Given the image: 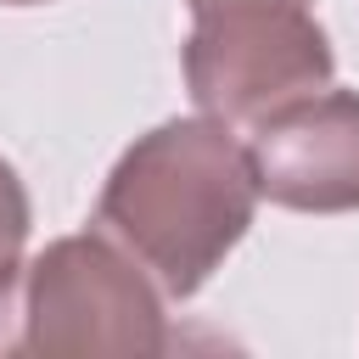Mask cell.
Here are the masks:
<instances>
[{
    "label": "cell",
    "mask_w": 359,
    "mask_h": 359,
    "mask_svg": "<svg viewBox=\"0 0 359 359\" xmlns=\"http://www.w3.org/2000/svg\"><path fill=\"white\" fill-rule=\"evenodd\" d=\"M22 224H28L22 191H17L11 168L0 163V297H6V280H11V252H17V241H22Z\"/></svg>",
    "instance_id": "obj_4"
},
{
    "label": "cell",
    "mask_w": 359,
    "mask_h": 359,
    "mask_svg": "<svg viewBox=\"0 0 359 359\" xmlns=\"http://www.w3.org/2000/svg\"><path fill=\"white\" fill-rule=\"evenodd\" d=\"M191 6H196V11H208V6H219V0H191ZM297 6H303V0H297Z\"/></svg>",
    "instance_id": "obj_5"
},
{
    "label": "cell",
    "mask_w": 359,
    "mask_h": 359,
    "mask_svg": "<svg viewBox=\"0 0 359 359\" xmlns=\"http://www.w3.org/2000/svg\"><path fill=\"white\" fill-rule=\"evenodd\" d=\"M202 28L185 50L191 95L219 118L286 107L331 79V50L297 0H219L196 11Z\"/></svg>",
    "instance_id": "obj_2"
},
{
    "label": "cell",
    "mask_w": 359,
    "mask_h": 359,
    "mask_svg": "<svg viewBox=\"0 0 359 359\" xmlns=\"http://www.w3.org/2000/svg\"><path fill=\"white\" fill-rule=\"evenodd\" d=\"M252 180L292 208L359 202V95L286 101L252 135Z\"/></svg>",
    "instance_id": "obj_3"
},
{
    "label": "cell",
    "mask_w": 359,
    "mask_h": 359,
    "mask_svg": "<svg viewBox=\"0 0 359 359\" xmlns=\"http://www.w3.org/2000/svg\"><path fill=\"white\" fill-rule=\"evenodd\" d=\"M247 208H252V163L208 123H168L123 157V168L107 185L101 219L123 230L163 275L180 213L191 219L202 252L219 258L241 236Z\"/></svg>",
    "instance_id": "obj_1"
}]
</instances>
